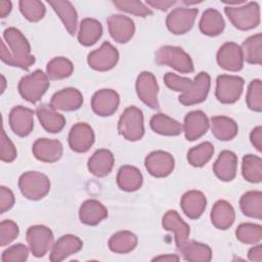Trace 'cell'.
Segmentation results:
<instances>
[{
	"label": "cell",
	"instance_id": "6da1fadb",
	"mask_svg": "<svg viewBox=\"0 0 262 262\" xmlns=\"http://www.w3.org/2000/svg\"><path fill=\"white\" fill-rule=\"evenodd\" d=\"M5 41H1V60L8 66L28 70L35 62L31 54V46L27 38L16 28H8L3 32Z\"/></svg>",
	"mask_w": 262,
	"mask_h": 262
},
{
	"label": "cell",
	"instance_id": "7a4b0ae2",
	"mask_svg": "<svg viewBox=\"0 0 262 262\" xmlns=\"http://www.w3.org/2000/svg\"><path fill=\"white\" fill-rule=\"evenodd\" d=\"M224 12L230 23L238 30L249 31L260 24V6L249 2L243 6H226Z\"/></svg>",
	"mask_w": 262,
	"mask_h": 262
},
{
	"label": "cell",
	"instance_id": "3957f363",
	"mask_svg": "<svg viewBox=\"0 0 262 262\" xmlns=\"http://www.w3.org/2000/svg\"><path fill=\"white\" fill-rule=\"evenodd\" d=\"M155 60L159 66H168L179 73L188 74L193 72L191 57L178 46H162L156 52Z\"/></svg>",
	"mask_w": 262,
	"mask_h": 262
},
{
	"label": "cell",
	"instance_id": "277c9868",
	"mask_svg": "<svg viewBox=\"0 0 262 262\" xmlns=\"http://www.w3.org/2000/svg\"><path fill=\"white\" fill-rule=\"evenodd\" d=\"M49 87L47 74L41 70L24 76L18 83V92L24 99L31 103H36L45 94Z\"/></svg>",
	"mask_w": 262,
	"mask_h": 262
},
{
	"label": "cell",
	"instance_id": "5b68a950",
	"mask_svg": "<svg viewBox=\"0 0 262 262\" xmlns=\"http://www.w3.org/2000/svg\"><path fill=\"white\" fill-rule=\"evenodd\" d=\"M119 133L129 141H137L144 135L143 114L136 106H128L118 122Z\"/></svg>",
	"mask_w": 262,
	"mask_h": 262
},
{
	"label": "cell",
	"instance_id": "8992f818",
	"mask_svg": "<svg viewBox=\"0 0 262 262\" xmlns=\"http://www.w3.org/2000/svg\"><path fill=\"white\" fill-rule=\"evenodd\" d=\"M18 187L23 195L32 201L43 199L50 190L49 178L37 171H28L20 175Z\"/></svg>",
	"mask_w": 262,
	"mask_h": 262
},
{
	"label": "cell",
	"instance_id": "52a82bcc",
	"mask_svg": "<svg viewBox=\"0 0 262 262\" xmlns=\"http://www.w3.org/2000/svg\"><path fill=\"white\" fill-rule=\"evenodd\" d=\"M244 79L233 75H220L216 80V98L225 104L234 103L244 90Z\"/></svg>",
	"mask_w": 262,
	"mask_h": 262
},
{
	"label": "cell",
	"instance_id": "ba28073f",
	"mask_svg": "<svg viewBox=\"0 0 262 262\" xmlns=\"http://www.w3.org/2000/svg\"><path fill=\"white\" fill-rule=\"evenodd\" d=\"M26 238L31 253L37 258L45 256L53 246V233L50 228L44 225H33L29 227Z\"/></svg>",
	"mask_w": 262,
	"mask_h": 262
},
{
	"label": "cell",
	"instance_id": "9c48e42d",
	"mask_svg": "<svg viewBox=\"0 0 262 262\" xmlns=\"http://www.w3.org/2000/svg\"><path fill=\"white\" fill-rule=\"evenodd\" d=\"M119 60V52L110 42L105 41L101 46L88 54L87 62L95 71L105 72L112 70Z\"/></svg>",
	"mask_w": 262,
	"mask_h": 262
},
{
	"label": "cell",
	"instance_id": "30bf717a",
	"mask_svg": "<svg viewBox=\"0 0 262 262\" xmlns=\"http://www.w3.org/2000/svg\"><path fill=\"white\" fill-rule=\"evenodd\" d=\"M198 13V8H175L168 14L166 26L168 30L175 35L185 34L193 27Z\"/></svg>",
	"mask_w": 262,
	"mask_h": 262
},
{
	"label": "cell",
	"instance_id": "8fae6325",
	"mask_svg": "<svg viewBox=\"0 0 262 262\" xmlns=\"http://www.w3.org/2000/svg\"><path fill=\"white\" fill-rule=\"evenodd\" d=\"M211 86L210 75L206 72H201L196 75L191 85L186 92L179 95V102L183 105H193L203 102L209 93Z\"/></svg>",
	"mask_w": 262,
	"mask_h": 262
},
{
	"label": "cell",
	"instance_id": "7c38bea8",
	"mask_svg": "<svg viewBox=\"0 0 262 262\" xmlns=\"http://www.w3.org/2000/svg\"><path fill=\"white\" fill-rule=\"evenodd\" d=\"M144 165L151 176L162 178L173 172L175 161L171 154L164 150H156L146 156Z\"/></svg>",
	"mask_w": 262,
	"mask_h": 262
},
{
	"label": "cell",
	"instance_id": "4fadbf2b",
	"mask_svg": "<svg viewBox=\"0 0 262 262\" xmlns=\"http://www.w3.org/2000/svg\"><path fill=\"white\" fill-rule=\"evenodd\" d=\"M136 92L140 100L151 108H159V86L157 79L150 72H142L136 80Z\"/></svg>",
	"mask_w": 262,
	"mask_h": 262
},
{
	"label": "cell",
	"instance_id": "5bb4252c",
	"mask_svg": "<svg viewBox=\"0 0 262 262\" xmlns=\"http://www.w3.org/2000/svg\"><path fill=\"white\" fill-rule=\"evenodd\" d=\"M216 58L219 67L229 72H238L244 67L242 48L234 42L224 43L219 48Z\"/></svg>",
	"mask_w": 262,
	"mask_h": 262
},
{
	"label": "cell",
	"instance_id": "9a60e30c",
	"mask_svg": "<svg viewBox=\"0 0 262 262\" xmlns=\"http://www.w3.org/2000/svg\"><path fill=\"white\" fill-rule=\"evenodd\" d=\"M94 132L90 125L87 123L75 124L68 137L69 145L72 150L76 152H86L94 143Z\"/></svg>",
	"mask_w": 262,
	"mask_h": 262
},
{
	"label": "cell",
	"instance_id": "2e32d148",
	"mask_svg": "<svg viewBox=\"0 0 262 262\" xmlns=\"http://www.w3.org/2000/svg\"><path fill=\"white\" fill-rule=\"evenodd\" d=\"M120 103L119 94L113 89H101L95 92L91 99L93 112L101 117L112 116Z\"/></svg>",
	"mask_w": 262,
	"mask_h": 262
},
{
	"label": "cell",
	"instance_id": "e0dca14e",
	"mask_svg": "<svg viewBox=\"0 0 262 262\" xmlns=\"http://www.w3.org/2000/svg\"><path fill=\"white\" fill-rule=\"evenodd\" d=\"M9 125L17 136H28L34 128V111L23 105L14 106L9 113Z\"/></svg>",
	"mask_w": 262,
	"mask_h": 262
},
{
	"label": "cell",
	"instance_id": "ac0fdd59",
	"mask_svg": "<svg viewBox=\"0 0 262 262\" xmlns=\"http://www.w3.org/2000/svg\"><path fill=\"white\" fill-rule=\"evenodd\" d=\"M111 37L118 43H127L135 33L134 21L122 14H113L107 18Z\"/></svg>",
	"mask_w": 262,
	"mask_h": 262
},
{
	"label": "cell",
	"instance_id": "d6986e66",
	"mask_svg": "<svg viewBox=\"0 0 262 262\" xmlns=\"http://www.w3.org/2000/svg\"><path fill=\"white\" fill-rule=\"evenodd\" d=\"M209 126V119L204 112L192 111L185 116L182 127L185 138L189 141H194L206 134Z\"/></svg>",
	"mask_w": 262,
	"mask_h": 262
},
{
	"label": "cell",
	"instance_id": "ffe728a7",
	"mask_svg": "<svg viewBox=\"0 0 262 262\" xmlns=\"http://www.w3.org/2000/svg\"><path fill=\"white\" fill-rule=\"evenodd\" d=\"M83 104V95L76 88H64L53 94L50 105L54 110L73 112L79 110Z\"/></svg>",
	"mask_w": 262,
	"mask_h": 262
},
{
	"label": "cell",
	"instance_id": "44dd1931",
	"mask_svg": "<svg viewBox=\"0 0 262 262\" xmlns=\"http://www.w3.org/2000/svg\"><path fill=\"white\" fill-rule=\"evenodd\" d=\"M83 247V242L74 234H64L60 236L52 246L49 255L51 262H59L69 256L78 253Z\"/></svg>",
	"mask_w": 262,
	"mask_h": 262
},
{
	"label": "cell",
	"instance_id": "7402d4cb",
	"mask_svg": "<svg viewBox=\"0 0 262 262\" xmlns=\"http://www.w3.org/2000/svg\"><path fill=\"white\" fill-rule=\"evenodd\" d=\"M62 144L57 139L39 138L32 147L33 155L41 162L54 163L62 156Z\"/></svg>",
	"mask_w": 262,
	"mask_h": 262
},
{
	"label": "cell",
	"instance_id": "603a6c76",
	"mask_svg": "<svg viewBox=\"0 0 262 262\" xmlns=\"http://www.w3.org/2000/svg\"><path fill=\"white\" fill-rule=\"evenodd\" d=\"M162 225L164 229L168 231H173L175 235L176 247H179L184 242L188 239L190 228L187 223L183 221L177 211L169 210L165 213L162 219Z\"/></svg>",
	"mask_w": 262,
	"mask_h": 262
},
{
	"label": "cell",
	"instance_id": "cb8c5ba5",
	"mask_svg": "<svg viewBox=\"0 0 262 262\" xmlns=\"http://www.w3.org/2000/svg\"><path fill=\"white\" fill-rule=\"evenodd\" d=\"M36 115L42 127L50 133H58L60 132L64 125L66 119L64 117L57 113L50 104H40L36 108Z\"/></svg>",
	"mask_w": 262,
	"mask_h": 262
},
{
	"label": "cell",
	"instance_id": "d4e9b609",
	"mask_svg": "<svg viewBox=\"0 0 262 262\" xmlns=\"http://www.w3.org/2000/svg\"><path fill=\"white\" fill-rule=\"evenodd\" d=\"M237 170V157L231 150H223L213 165L215 175L222 181H231Z\"/></svg>",
	"mask_w": 262,
	"mask_h": 262
},
{
	"label": "cell",
	"instance_id": "484cf974",
	"mask_svg": "<svg viewBox=\"0 0 262 262\" xmlns=\"http://www.w3.org/2000/svg\"><path fill=\"white\" fill-rule=\"evenodd\" d=\"M180 206L188 218L198 219L206 209L207 199L200 190H189L182 195Z\"/></svg>",
	"mask_w": 262,
	"mask_h": 262
},
{
	"label": "cell",
	"instance_id": "4316f807",
	"mask_svg": "<svg viewBox=\"0 0 262 262\" xmlns=\"http://www.w3.org/2000/svg\"><path fill=\"white\" fill-rule=\"evenodd\" d=\"M115 164V158L108 149H97L88 160V170L97 177H104L110 174Z\"/></svg>",
	"mask_w": 262,
	"mask_h": 262
},
{
	"label": "cell",
	"instance_id": "83f0119b",
	"mask_svg": "<svg viewBox=\"0 0 262 262\" xmlns=\"http://www.w3.org/2000/svg\"><path fill=\"white\" fill-rule=\"evenodd\" d=\"M235 220V212L233 207L224 200L217 201L211 211L212 224L221 230L228 229L231 227Z\"/></svg>",
	"mask_w": 262,
	"mask_h": 262
},
{
	"label": "cell",
	"instance_id": "f1b7e54d",
	"mask_svg": "<svg viewBox=\"0 0 262 262\" xmlns=\"http://www.w3.org/2000/svg\"><path fill=\"white\" fill-rule=\"evenodd\" d=\"M178 252L181 254L184 260L190 262H209L212 259L211 248L195 241H186L179 247Z\"/></svg>",
	"mask_w": 262,
	"mask_h": 262
},
{
	"label": "cell",
	"instance_id": "f546056e",
	"mask_svg": "<svg viewBox=\"0 0 262 262\" xmlns=\"http://www.w3.org/2000/svg\"><path fill=\"white\" fill-rule=\"evenodd\" d=\"M48 3L59 16L67 31L74 35L78 26V14L74 5L68 0H49Z\"/></svg>",
	"mask_w": 262,
	"mask_h": 262
},
{
	"label": "cell",
	"instance_id": "4dcf8cb0",
	"mask_svg": "<svg viewBox=\"0 0 262 262\" xmlns=\"http://www.w3.org/2000/svg\"><path fill=\"white\" fill-rule=\"evenodd\" d=\"M107 217L106 208L96 200L85 201L79 210V218L86 225H97Z\"/></svg>",
	"mask_w": 262,
	"mask_h": 262
},
{
	"label": "cell",
	"instance_id": "1f68e13d",
	"mask_svg": "<svg viewBox=\"0 0 262 262\" xmlns=\"http://www.w3.org/2000/svg\"><path fill=\"white\" fill-rule=\"evenodd\" d=\"M210 124L212 134L222 141L231 140L238 132V127L235 121L225 116L212 117Z\"/></svg>",
	"mask_w": 262,
	"mask_h": 262
},
{
	"label": "cell",
	"instance_id": "d6a6232c",
	"mask_svg": "<svg viewBox=\"0 0 262 262\" xmlns=\"http://www.w3.org/2000/svg\"><path fill=\"white\" fill-rule=\"evenodd\" d=\"M142 174L134 166L125 165L122 166L117 175V183L122 190L135 191L142 185Z\"/></svg>",
	"mask_w": 262,
	"mask_h": 262
},
{
	"label": "cell",
	"instance_id": "836d02e7",
	"mask_svg": "<svg viewBox=\"0 0 262 262\" xmlns=\"http://www.w3.org/2000/svg\"><path fill=\"white\" fill-rule=\"evenodd\" d=\"M200 30L204 35L207 36H218L220 35L224 28L225 23L221 15V13L214 9L208 8L204 11L201 19H200Z\"/></svg>",
	"mask_w": 262,
	"mask_h": 262
},
{
	"label": "cell",
	"instance_id": "e575fe53",
	"mask_svg": "<svg viewBox=\"0 0 262 262\" xmlns=\"http://www.w3.org/2000/svg\"><path fill=\"white\" fill-rule=\"evenodd\" d=\"M102 35V26L95 18H84L80 23L78 32V41L84 46L95 44Z\"/></svg>",
	"mask_w": 262,
	"mask_h": 262
},
{
	"label": "cell",
	"instance_id": "d590c367",
	"mask_svg": "<svg viewBox=\"0 0 262 262\" xmlns=\"http://www.w3.org/2000/svg\"><path fill=\"white\" fill-rule=\"evenodd\" d=\"M149 125L156 133L166 136H176L183 131V127L178 121L162 113L154 115L150 119Z\"/></svg>",
	"mask_w": 262,
	"mask_h": 262
},
{
	"label": "cell",
	"instance_id": "8d00e7d4",
	"mask_svg": "<svg viewBox=\"0 0 262 262\" xmlns=\"http://www.w3.org/2000/svg\"><path fill=\"white\" fill-rule=\"evenodd\" d=\"M137 236L128 230H121L114 233L108 239V248L118 254H127L137 246Z\"/></svg>",
	"mask_w": 262,
	"mask_h": 262
},
{
	"label": "cell",
	"instance_id": "74e56055",
	"mask_svg": "<svg viewBox=\"0 0 262 262\" xmlns=\"http://www.w3.org/2000/svg\"><path fill=\"white\" fill-rule=\"evenodd\" d=\"M239 207L246 216L260 220L262 218V192L259 190L247 191L239 200Z\"/></svg>",
	"mask_w": 262,
	"mask_h": 262
},
{
	"label": "cell",
	"instance_id": "f35d334b",
	"mask_svg": "<svg viewBox=\"0 0 262 262\" xmlns=\"http://www.w3.org/2000/svg\"><path fill=\"white\" fill-rule=\"evenodd\" d=\"M241 48L244 60L253 64L262 63V35L260 33L247 38Z\"/></svg>",
	"mask_w": 262,
	"mask_h": 262
},
{
	"label": "cell",
	"instance_id": "ab89813d",
	"mask_svg": "<svg viewBox=\"0 0 262 262\" xmlns=\"http://www.w3.org/2000/svg\"><path fill=\"white\" fill-rule=\"evenodd\" d=\"M242 173L244 178L251 183H259L262 180V160L255 155H246L243 158Z\"/></svg>",
	"mask_w": 262,
	"mask_h": 262
},
{
	"label": "cell",
	"instance_id": "60d3db41",
	"mask_svg": "<svg viewBox=\"0 0 262 262\" xmlns=\"http://www.w3.org/2000/svg\"><path fill=\"white\" fill-rule=\"evenodd\" d=\"M74 66L72 61L66 57L57 56L52 58L46 67V73L51 80H60L72 75Z\"/></svg>",
	"mask_w": 262,
	"mask_h": 262
},
{
	"label": "cell",
	"instance_id": "b9f144b4",
	"mask_svg": "<svg viewBox=\"0 0 262 262\" xmlns=\"http://www.w3.org/2000/svg\"><path fill=\"white\" fill-rule=\"evenodd\" d=\"M214 154V146L211 142H203L187 152V161L193 167H203L206 165Z\"/></svg>",
	"mask_w": 262,
	"mask_h": 262
},
{
	"label": "cell",
	"instance_id": "7bdbcfd3",
	"mask_svg": "<svg viewBox=\"0 0 262 262\" xmlns=\"http://www.w3.org/2000/svg\"><path fill=\"white\" fill-rule=\"evenodd\" d=\"M236 238L247 245H256L262 238V226L255 223H242L235 231Z\"/></svg>",
	"mask_w": 262,
	"mask_h": 262
},
{
	"label": "cell",
	"instance_id": "ee69618b",
	"mask_svg": "<svg viewBox=\"0 0 262 262\" xmlns=\"http://www.w3.org/2000/svg\"><path fill=\"white\" fill-rule=\"evenodd\" d=\"M18 5L24 17L32 23L42 19L46 12L44 4L38 0H20Z\"/></svg>",
	"mask_w": 262,
	"mask_h": 262
},
{
	"label": "cell",
	"instance_id": "f6af8a7d",
	"mask_svg": "<svg viewBox=\"0 0 262 262\" xmlns=\"http://www.w3.org/2000/svg\"><path fill=\"white\" fill-rule=\"evenodd\" d=\"M247 105L250 110L260 113L262 111V83L255 79L250 82L246 95Z\"/></svg>",
	"mask_w": 262,
	"mask_h": 262
},
{
	"label": "cell",
	"instance_id": "bcb514c9",
	"mask_svg": "<svg viewBox=\"0 0 262 262\" xmlns=\"http://www.w3.org/2000/svg\"><path fill=\"white\" fill-rule=\"evenodd\" d=\"M114 5L117 6L120 10L125 11L130 14H134L136 16L145 17L147 15L152 14L150 8H148L141 1L136 0H115L113 1Z\"/></svg>",
	"mask_w": 262,
	"mask_h": 262
},
{
	"label": "cell",
	"instance_id": "7dc6e473",
	"mask_svg": "<svg viewBox=\"0 0 262 262\" xmlns=\"http://www.w3.org/2000/svg\"><path fill=\"white\" fill-rule=\"evenodd\" d=\"M29 257V249L23 244H15L7 248L1 255L2 262H24Z\"/></svg>",
	"mask_w": 262,
	"mask_h": 262
},
{
	"label": "cell",
	"instance_id": "c3c4849f",
	"mask_svg": "<svg viewBox=\"0 0 262 262\" xmlns=\"http://www.w3.org/2000/svg\"><path fill=\"white\" fill-rule=\"evenodd\" d=\"M17 224L12 220H3L0 224V246L4 247L13 242L18 235Z\"/></svg>",
	"mask_w": 262,
	"mask_h": 262
},
{
	"label": "cell",
	"instance_id": "681fc988",
	"mask_svg": "<svg viewBox=\"0 0 262 262\" xmlns=\"http://www.w3.org/2000/svg\"><path fill=\"white\" fill-rule=\"evenodd\" d=\"M164 82L166 86L174 91L184 93L187 91L189 86L192 83V80L184 77H180L174 73H167L164 76Z\"/></svg>",
	"mask_w": 262,
	"mask_h": 262
},
{
	"label": "cell",
	"instance_id": "f907efd6",
	"mask_svg": "<svg viewBox=\"0 0 262 262\" xmlns=\"http://www.w3.org/2000/svg\"><path fill=\"white\" fill-rule=\"evenodd\" d=\"M16 148L13 142L6 135L4 128L1 131V154L0 158L3 162L10 163L16 158Z\"/></svg>",
	"mask_w": 262,
	"mask_h": 262
},
{
	"label": "cell",
	"instance_id": "816d5d0a",
	"mask_svg": "<svg viewBox=\"0 0 262 262\" xmlns=\"http://www.w3.org/2000/svg\"><path fill=\"white\" fill-rule=\"evenodd\" d=\"M14 205V194L13 192L5 186L0 187V207L1 213H4L12 208Z\"/></svg>",
	"mask_w": 262,
	"mask_h": 262
},
{
	"label": "cell",
	"instance_id": "f5cc1de1",
	"mask_svg": "<svg viewBox=\"0 0 262 262\" xmlns=\"http://www.w3.org/2000/svg\"><path fill=\"white\" fill-rule=\"evenodd\" d=\"M250 139L254 147L258 151H261L262 150V127L261 126H257L252 130L250 134Z\"/></svg>",
	"mask_w": 262,
	"mask_h": 262
},
{
	"label": "cell",
	"instance_id": "db71d44e",
	"mask_svg": "<svg viewBox=\"0 0 262 262\" xmlns=\"http://www.w3.org/2000/svg\"><path fill=\"white\" fill-rule=\"evenodd\" d=\"M146 4L152 8L166 11L168 8L172 7L176 4V1H168V0H146Z\"/></svg>",
	"mask_w": 262,
	"mask_h": 262
},
{
	"label": "cell",
	"instance_id": "11a10c76",
	"mask_svg": "<svg viewBox=\"0 0 262 262\" xmlns=\"http://www.w3.org/2000/svg\"><path fill=\"white\" fill-rule=\"evenodd\" d=\"M248 258L254 262H262V246L256 245L248 252Z\"/></svg>",
	"mask_w": 262,
	"mask_h": 262
},
{
	"label": "cell",
	"instance_id": "9f6ffc18",
	"mask_svg": "<svg viewBox=\"0 0 262 262\" xmlns=\"http://www.w3.org/2000/svg\"><path fill=\"white\" fill-rule=\"evenodd\" d=\"M11 2L7 0H1L0 1V17H5L9 12L11 11Z\"/></svg>",
	"mask_w": 262,
	"mask_h": 262
},
{
	"label": "cell",
	"instance_id": "6f0895ef",
	"mask_svg": "<svg viewBox=\"0 0 262 262\" xmlns=\"http://www.w3.org/2000/svg\"><path fill=\"white\" fill-rule=\"evenodd\" d=\"M179 256L175 254H166V255H161L158 257H155L152 261H168V262H173V261H178Z\"/></svg>",
	"mask_w": 262,
	"mask_h": 262
},
{
	"label": "cell",
	"instance_id": "680465c9",
	"mask_svg": "<svg viewBox=\"0 0 262 262\" xmlns=\"http://www.w3.org/2000/svg\"><path fill=\"white\" fill-rule=\"evenodd\" d=\"M1 84H2V87H1V93H3V92H4V90H5V85H6V80H5V78H4V76H3V75H1Z\"/></svg>",
	"mask_w": 262,
	"mask_h": 262
}]
</instances>
